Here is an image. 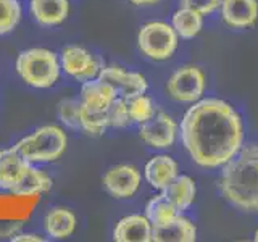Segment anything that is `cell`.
Returning <instances> with one entry per match:
<instances>
[{
    "label": "cell",
    "mask_w": 258,
    "mask_h": 242,
    "mask_svg": "<svg viewBox=\"0 0 258 242\" xmlns=\"http://www.w3.org/2000/svg\"><path fill=\"white\" fill-rule=\"evenodd\" d=\"M179 137L192 163L205 169H221L245 144V126L229 102L204 97L185 110Z\"/></svg>",
    "instance_id": "1"
},
{
    "label": "cell",
    "mask_w": 258,
    "mask_h": 242,
    "mask_svg": "<svg viewBox=\"0 0 258 242\" xmlns=\"http://www.w3.org/2000/svg\"><path fill=\"white\" fill-rule=\"evenodd\" d=\"M218 189L239 212L258 215V144H244L237 155L221 168Z\"/></svg>",
    "instance_id": "2"
},
{
    "label": "cell",
    "mask_w": 258,
    "mask_h": 242,
    "mask_svg": "<svg viewBox=\"0 0 258 242\" xmlns=\"http://www.w3.org/2000/svg\"><path fill=\"white\" fill-rule=\"evenodd\" d=\"M15 67L28 86L47 89L58 81L61 63L52 50L36 47L23 50L16 58Z\"/></svg>",
    "instance_id": "3"
},
{
    "label": "cell",
    "mask_w": 258,
    "mask_h": 242,
    "mask_svg": "<svg viewBox=\"0 0 258 242\" xmlns=\"http://www.w3.org/2000/svg\"><path fill=\"white\" fill-rule=\"evenodd\" d=\"M68 145L67 133L55 125L36 129L34 133L16 142V150L29 163H50L58 160Z\"/></svg>",
    "instance_id": "4"
},
{
    "label": "cell",
    "mask_w": 258,
    "mask_h": 242,
    "mask_svg": "<svg viewBox=\"0 0 258 242\" xmlns=\"http://www.w3.org/2000/svg\"><path fill=\"white\" fill-rule=\"evenodd\" d=\"M137 45L144 56L153 62H166L179 47V36L171 23L150 21L145 23L137 34Z\"/></svg>",
    "instance_id": "5"
},
{
    "label": "cell",
    "mask_w": 258,
    "mask_h": 242,
    "mask_svg": "<svg viewBox=\"0 0 258 242\" xmlns=\"http://www.w3.org/2000/svg\"><path fill=\"white\" fill-rule=\"evenodd\" d=\"M208 79L199 65H182L166 81V94L177 103L192 105L204 99Z\"/></svg>",
    "instance_id": "6"
},
{
    "label": "cell",
    "mask_w": 258,
    "mask_h": 242,
    "mask_svg": "<svg viewBox=\"0 0 258 242\" xmlns=\"http://www.w3.org/2000/svg\"><path fill=\"white\" fill-rule=\"evenodd\" d=\"M139 137L155 150L171 149L179 137V125L169 113L157 110L150 119L139 125Z\"/></svg>",
    "instance_id": "7"
},
{
    "label": "cell",
    "mask_w": 258,
    "mask_h": 242,
    "mask_svg": "<svg viewBox=\"0 0 258 242\" xmlns=\"http://www.w3.org/2000/svg\"><path fill=\"white\" fill-rule=\"evenodd\" d=\"M60 63H61V70H64L67 75L78 81H83V83L97 78L102 70L99 60L89 50L78 45L64 47L61 50Z\"/></svg>",
    "instance_id": "8"
},
{
    "label": "cell",
    "mask_w": 258,
    "mask_h": 242,
    "mask_svg": "<svg viewBox=\"0 0 258 242\" xmlns=\"http://www.w3.org/2000/svg\"><path fill=\"white\" fill-rule=\"evenodd\" d=\"M103 188L115 199H131L142 183L141 171L133 165H116L103 174Z\"/></svg>",
    "instance_id": "9"
},
{
    "label": "cell",
    "mask_w": 258,
    "mask_h": 242,
    "mask_svg": "<svg viewBox=\"0 0 258 242\" xmlns=\"http://www.w3.org/2000/svg\"><path fill=\"white\" fill-rule=\"evenodd\" d=\"M99 78L111 84L118 92V97H124V99H129V97L137 94H145L149 89L147 78L142 73L129 71L123 67H118V65L102 67Z\"/></svg>",
    "instance_id": "10"
},
{
    "label": "cell",
    "mask_w": 258,
    "mask_h": 242,
    "mask_svg": "<svg viewBox=\"0 0 258 242\" xmlns=\"http://www.w3.org/2000/svg\"><path fill=\"white\" fill-rule=\"evenodd\" d=\"M220 16L231 29H250L258 23V0H221Z\"/></svg>",
    "instance_id": "11"
},
{
    "label": "cell",
    "mask_w": 258,
    "mask_h": 242,
    "mask_svg": "<svg viewBox=\"0 0 258 242\" xmlns=\"http://www.w3.org/2000/svg\"><path fill=\"white\" fill-rule=\"evenodd\" d=\"M197 224L182 213L161 226H152V242H196Z\"/></svg>",
    "instance_id": "12"
},
{
    "label": "cell",
    "mask_w": 258,
    "mask_h": 242,
    "mask_svg": "<svg viewBox=\"0 0 258 242\" xmlns=\"http://www.w3.org/2000/svg\"><path fill=\"white\" fill-rule=\"evenodd\" d=\"M177 174H179V165L168 153H157L144 166L145 181L158 192L163 191Z\"/></svg>",
    "instance_id": "13"
},
{
    "label": "cell",
    "mask_w": 258,
    "mask_h": 242,
    "mask_svg": "<svg viewBox=\"0 0 258 242\" xmlns=\"http://www.w3.org/2000/svg\"><path fill=\"white\" fill-rule=\"evenodd\" d=\"M29 161L21 157L16 147L0 150V188L15 191L28 173Z\"/></svg>",
    "instance_id": "14"
},
{
    "label": "cell",
    "mask_w": 258,
    "mask_h": 242,
    "mask_svg": "<svg viewBox=\"0 0 258 242\" xmlns=\"http://www.w3.org/2000/svg\"><path fill=\"white\" fill-rule=\"evenodd\" d=\"M116 97L118 92L115 91V87L108 84L107 81L100 79L99 76L84 81L83 87H81V102L87 108L95 111L108 110V107L115 102Z\"/></svg>",
    "instance_id": "15"
},
{
    "label": "cell",
    "mask_w": 258,
    "mask_h": 242,
    "mask_svg": "<svg viewBox=\"0 0 258 242\" xmlns=\"http://www.w3.org/2000/svg\"><path fill=\"white\" fill-rule=\"evenodd\" d=\"M116 242H152V223L145 215H127L113 229Z\"/></svg>",
    "instance_id": "16"
},
{
    "label": "cell",
    "mask_w": 258,
    "mask_h": 242,
    "mask_svg": "<svg viewBox=\"0 0 258 242\" xmlns=\"http://www.w3.org/2000/svg\"><path fill=\"white\" fill-rule=\"evenodd\" d=\"M29 12L40 26H58L70 15L68 0H31Z\"/></svg>",
    "instance_id": "17"
},
{
    "label": "cell",
    "mask_w": 258,
    "mask_h": 242,
    "mask_svg": "<svg viewBox=\"0 0 258 242\" xmlns=\"http://www.w3.org/2000/svg\"><path fill=\"white\" fill-rule=\"evenodd\" d=\"M161 192L176 207L177 212L184 213L194 205L197 199V184L187 174H177Z\"/></svg>",
    "instance_id": "18"
},
{
    "label": "cell",
    "mask_w": 258,
    "mask_h": 242,
    "mask_svg": "<svg viewBox=\"0 0 258 242\" xmlns=\"http://www.w3.org/2000/svg\"><path fill=\"white\" fill-rule=\"evenodd\" d=\"M76 215L68 208L56 207L45 215L44 229L53 239H67L76 229Z\"/></svg>",
    "instance_id": "19"
},
{
    "label": "cell",
    "mask_w": 258,
    "mask_h": 242,
    "mask_svg": "<svg viewBox=\"0 0 258 242\" xmlns=\"http://www.w3.org/2000/svg\"><path fill=\"white\" fill-rule=\"evenodd\" d=\"M204 18L205 16L196 10L179 7L171 16V26L177 32L179 39L190 40L196 39L204 29Z\"/></svg>",
    "instance_id": "20"
},
{
    "label": "cell",
    "mask_w": 258,
    "mask_h": 242,
    "mask_svg": "<svg viewBox=\"0 0 258 242\" xmlns=\"http://www.w3.org/2000/svg\"><path fill=\"white\" fill-rule=\"evenodd\" d=\"M144 215L149 218L152 226H161V224H166L168 221H171L176 215H179V212H177L176 207L166 199L165 194L160 192L147 202Z\"/></svg>",
    "instance_id": "21"
},
{
    "label": "cell",
    "mask_w": 258,
    "mask_h": 242,
    "mask_svg": "<svg viewBox=\"0 0 258 242\" xmlns=\"http://www.w3.org/2000/svg\"><path fill=\"white\" fill-rule=\"evenodd\" d=\"M52 177L47 173L29 165L26 176H24L18 188L13 191V194H16V196H36V194L48 192L52 189Z\"/></svg>",
    "instance_id": "22"
},
{
    "label": "cell",
    "mask_w": 258,
    "mask_h": 242,
    "mask_svg": "<svg viewBox=\"0 0 258 242\" xmlns=\"http://www.w3.org/2000/svg\"><path fill=\"white\" fill-rule=\"evenodd\" d=\"M110 128V121H108V113L105 111H95L87 108L86 105L81 102V108H79V129L89 136H102L107 129Z\"/></svg>",
    "instance_id": "23"
},
{
    "label": "cell",
    "mask_w": 258,
    "mask_h": 242,
    "mask_svg": "<svg viewBox=\"0 0 258 242\" xmlns=\"http://www.w3.org/2000/svg\"><path fill=\"white\" fill-rule=\"evenodd\" d=\"M127 103V111L131 121L136 125H142L147 119H150L157 113V105L153 103V100L149 95L145 94H137L126 99Z\"/></svg>",
    "instance_id": "24"
},
{
    "label": "cell",
    "mask_w": 258,
    "mask_h": 242,
    "mask_svg": "<svg viewBox=\"0 0 258 242\" xmlns=\"http://www.w3.org/2000/svg\"><path fill=\"white\" fill-rule=\"evenodd\" d=\"M21 20L18 0H0V36L12 32Z\"/></svg>",
    "instance_id": "25"
},
{
    "label": "cell",
    "mask_w": 258,
    "mask_h": 242,
    "mask_svg": "<svg viewBox=\"0 0 258 242\" xmlns=\"http://www.w3.org/2000/svg\"><path fill=\"white\" fill-rule=\"evenodd\" d=\"M108 121H110V128H127L129 125H133L131 116H129V111H127V103L124 97H116L115 102H113L108 110Z\"/></svg>",
    "instance_id": "26"
},
{
    "label": "cell",
    "mask_w": 258,
    "mask_h": 242,
    "mask_svg": "<svg viewBox=\"0 0 258 242\" xmlns=\"http://www.w3.org/2000/svg\"><path fill=\"white\" fill-rule=\"evenodd\" d=\"M79 108H81V100L68 99L63 100L58 105V118L61 123H64L68 128L78 129L79 128Z\"/></svg>",
    "instance_id": "27"
},
{
    "label": "cell",
    "mask_w": 258,
    "mask_h": 242,
    "mask_svg": "<svg viewBox=\"0 0 258 242\" xmlns=\"http://www.w3.org/2000/svg\"><path fill=\"white\" fill-rule=\"evenodd\" d=\"M177 2H179V7L190 8V10H196L204 16L213 15L220 10L221 5V0H177Z\"/></svg>",
    "instance_id": "28"
},
{
    "label": "cell",
    "mask_w": 258,
    "mask_h": 242,
    "mask_svg": "<svg viewBox=\"0 0 258 242\" xmlns=\"http://www.w3.org/2000/svg\"><path fill=\"white\" fill-rule=\"evenodd\" d=\"M12 240L13 242H42L44 237H40L37 234H32V232H23V234H15Z\"/></svg>",
    "instance_id": "29"
},
{
    "label": "cell",
    "mask_w": 258,
    "mask_h": 242,
    "mask_svg": "<svg viewBox=\"0 0 258 242\" xmlns=\"http://www.w3.org/2000/svg\"><path fill=\"white\" fill-rule=\"evenodd\" d=\"M129 2L136 7H153V5H158L161 0H129Z\"/></svg>",
    "instance_id": "30"
},
{
    "label": "cell",
    "mask_w": 258,
    "mask_h": 242,
    "mask_svg": "<svg viewBox=\"0 0 258 242\" xmlns=\"http://www.w3.org/2000/svg\"><path fill=\"white\" fill-rule=\"evenodd\" d=\"M253 240H255V242H258V229H256V231H255V234H253Z\"/></svg>",
    "instance_id": "31"
}]
</instances>
